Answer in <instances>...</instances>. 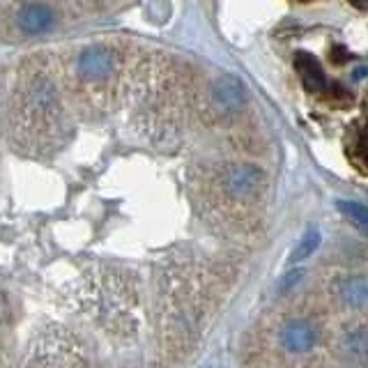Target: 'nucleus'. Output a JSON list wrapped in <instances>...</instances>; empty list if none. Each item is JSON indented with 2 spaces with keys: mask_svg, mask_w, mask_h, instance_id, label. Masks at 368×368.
<instances>
[{
  "mask_svg": "<svg viewBox=\"0 0 368 368\" xmlns=\"http://www.w3.org/2000/svg\"><path fill=\"white\" fill-rule=\"evenodd\" d=\"M10 28L21 37H39L51 32L58 23V12L46 0H16L7 10Z\"/></svg>",
  "mask_w": 368,
  "mask_h": 368,
  "instance_id": "7ed1b4c3",
  "label": "nucleus"
},
{
  "mask_svg": "<svg viewBox=\"0 0 368 368\" xmlns=\"http://www.w3.org/2000/svg\"><path fill=\"white\" fill-rule=\"evenodd\" d=\"M72 67H74V77H77V81L83 88H97L115 77L118 53H115L111 46L92 44L81 48Z\"/></svg>",
  "mask_w": 368,
  "mask_h": 368,
  "instance_id": "f03ea898",
  "label": "nucleus"
},
{
  "mask_svg": "<svg viewBox=\"0 0 368 368\" xmlns=\"http://www.w3.org/2000/svg\"><path fill=\"white\" fill-rule=\"evenodd\" d=\"M295 65H297V72H299V77H302L306 90L315 92V90L324 88V83H327V79H324V70L313 53L299 51L295 58Z\"/></svg>",
  "mask_w": 368,
  "mask_h": 368,
  "instance_id": "6e6552de",
  "label": "nucleus"
},
{
  "mask_svg": "<svg viewBox=\"0 0 368 368\" xmlns=\"http://www.w3.org/2000/svg\"><path fill=\"white\" fill-rule=\"evenodd\" d=\"M343 346H346V350H350V353H368V334L357 329V331H350L346 339H343Z\"/></svg>",
  "mask_w": 368,
  "mask_h": 368,
  "instance_id": "9b49d317",
  "label": "nucleus"
},
{
  "mask_svg": "<svg viewBox=\"0 0 368 368\" xmlns=\"http://www.w3.org/2000/svg\"><path fill=\"white\" fill-rule=\"evenodd\" d=\"M348 58H350V53L346 51V46H336L331 51V60L334 63H343V60H348Z\"/></svg>",
  "mask_w": 368,
  "mask_h": 368,
  "instance_id": "ddd939ff",
  "label": "nucleus"
},
{
  "mask_svg": "<svg viewBox=\"0 0 368 368\" xmlns=\"http://www.w3.org/2000/svg\"><path fill=\"white\" fill-rule=\"evenodd\" d=\"M317 343V327L306 317L288 320L281 329V346L290 355H302L313 350Z\"/></svg>",
  "mask_w": 368,
  "mask_h": 368,
  "instance_id": "39448f33",
  "label": "nucleus"
},
{
  "mask_svg": "<svg viewBox=\"0 0 368 368\" xmlns=\"http://www.w3.org/2000/svg\"><path fill=\"white\" fill-rule=\"evenodd\" d=\"M302 270H292V272H288L286 276H283V281H281V290H288V288H292L295 283L302 279Z\"/></svg>",
  "mask_w": 368,
  "mask_h": 368,
  "instance_id": "f8f14e48",
  "label": "nucleus"
},
{
  "mask_svg": "<svg viewBox=\"0 0 368 368\" xmlns=\"http://www.w3.org/2000/svg\"><path fill=\"white\" fill-rule=\"evenodd\" d=\"M336 207L359 232H364L368 228V207L366 205L355 203V200H336Z\"/></svg>",
  "mask_w": 368,
  "mask_h": 368,
  "instance_id": "1a4fd4ad",
  "label": "nucleus"
},
{
  "mask_svg": "<svg viewBox=\"0 0 368 368\" xmlns=\"http://www.w3.org/2000/svg\"><path fill=\"white\" fill-rule=\"evenodd\" d=\"M265 180V173L254 164H235L223 175V187L232 198L254 196Z\"/></svg>",
  "mask_w": 368,
  "mask_h": 368,
  "instance_id": "20e7f679",
  "label": "nucleus"
},
{
  "mask_svg": "<svg viewBox=\"0 0 368 368\" xmlns=\"http://www.w3.org/2000/svg\"><path fill=\"white\" fill-rule=\"evenodd\" d=\"M212 102L223 113H237L247 104L244 83L232 74H223L212 83Z\"/></svg>",
  "mask_w": 368,
  "mask_h": 368,
  "instance_id": "423d86ee",
  "label": "nucleus"
},
{
  "mask_svg": "<svg viewBox=\"0 0 368 368\" xmlns=\"http://www.w3.org/2000/svg\"><path fill=\"white\" fill-rule=\"evenodd\" d=\"M63 99L53 65L32 55L21 65L12 97V140L16 147L41 155L53 143L60 127Z\"/></svg>",
  "mask_w": 368,
  "mask_h": 368,
  "instance_id": "f257e3e1",
  "label": "nucleus"
},
{
  "mask_svg": "<svg viewBox=\"0 0 368 368\" xmlns=\"http://www.w3.org/2000/svg\"><path fill=\"white\" fill-rule=\"evenodd\" d=\"M350 3H355L357 7H366V5H368V0H350Z\"/></svg>",
  "mask_w": 368,
  "mask_h": 368,
  "instance_id": "2eb2a0df",
  "label": "nucleus"
},
{
  "mask_svg": "<svg viewBox=\"0 0 368 368\" xmlns=\"http://www.w3.org/2000/svg\"><path fill=\"white\" fill-rule=\"evenodd\" d=\"M362 79H368V65L355 67V72H353V81H362Z\"/></svg>",
  "mask_w": 368,
  "mask_h": 368,
  "instance_id": "4468645a",
  "label": "nucleus"
},
{
  "mask_svg": "<svg viewBox=\"0 0 368 368\" xmlns=\"http://www.w3.org/2000/svg\"><path fill=\"white\" fill-rule=\"evenodd\" d=\"M320 239H322L320 232H317L315 228H308L304 232V237L299 239V244L295 247V251H292L290 261L292 263H302V261H306V258H311L317 251V247H320Z\"/></svg>",
  "mask_w": 368,
  "mask_h": 368,
  "instance_id": "9d476101",
  "label": "nucleus"
},
{
  "mask_svg": "<svg viewBox=\"0 0 368 368\" xmlns=\"http://www.w3.org/2000/svg\"><path fill=\"white\" fill-rule=\"evenodd\" d=\"M339 299L348 308H355V311L368 308V276L355 274L343 279L339 283Z\"/></svg>",
  "mask_w": 368,
  "mask_h": 368,
  "instance_id": "0eeeda50",
  "label": "nucleus"
}]
</instances>
